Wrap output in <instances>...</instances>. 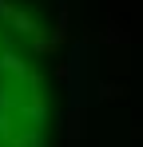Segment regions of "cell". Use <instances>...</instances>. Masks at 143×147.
<instances>
[{
	"mask_svg": "<svg viewBox=\"0 0 143 147\" xmlns=\"http://www.w3.org/2000/svg\"><path fill=\"white\" fill-rule=\"evenodd\" d=\"M60 119H64V135H68V143H80V139H84V107H68Z\"/></svg>",
	"mask_w": 143,
	"mask_h": 147,
	"instance_id": "obj_3",
	"label": "cell"
},
{
	"mask_svg": "<svg viewBox=\"0 0 143 147\" xmlns=\"http://www.w3.org/2000/svg\"><path fill=\"white\" fill-rule=\"evenodd\" d=\"M8 28H12L16 36H28V40L44 36V20H40L36 8H28V4H16V12L8 16Z\"/></svg>",
	"mask_w": 143,
	"mask_h": 147,
	"instance_id": "obj_2",
	"label": "cell"
},
{
	"mask_svg": "<svg viewBox=\"0 0 143 147\" xmlns=\"http://www.w3.org/2000/svg\"><path fill=\"white\" fill-rule=\"evenodd\" d=\"M95 96H99V99H123V96H127V88H123V84H99Z\"/></svg>",
	"mask_w": 143,
	"mask_h": 147,
	"instance_id": "obj_4",
	"label": "cell"
},
{
	"mask_svg": "<svg viewBox=\"0 0 143 147\" xmlns=\"http://www.w3.org/2000/svg\"><path fill=\"white\" fill-rule=\"evenodd\" d=\"M0 52H4V36H0Z\"/></svg>",
	"mask_w": 143,
	"mask_h": 147,
	"instance_id": "obj_5",
	"label": "cell"
},
{
	"mask_svg": "<svg viewBox=\"0 0 143 147\" xmlns=\"http://www.w3.org/2000/svg\"><path fill=\"white\" fill-rule=\"evenodd\" d=\"M92 68H95V56H92L88 36H84V40H76V44H72L68 60H60V68H56V80L72 92V107H84L88 88H92Z\"/></svg>",
	"mask_w": 143,
	"mask_h": 147,
	"instance_id": "obj_1",
	"label": "cell"
}]
</instances>
